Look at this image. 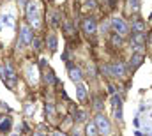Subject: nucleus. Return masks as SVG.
<instances>
[{
	"mask_svg": "<svg viewBox=\"0 0 152 136\" xmlns=\"http://www.w3.org/2000/svg\"><path fill=\"white\" fill-rule=\"evenodd\" d=\"M27 20H28V23H30V25H34V27H37V25H39V12H37V5H36L34 2L27 4Z\"/></svg>",
	"mask_w": 152,
	"mask_h": 136,
	"instance_id": "1",
	"label": "nucleus"
},
{
	"mask_svg": "<svg viewBox=\"0 0 152 136\" xmlns=\"http://www.w3.org/2000/svg\"><path fill=\"white\" fill-rule=\"evenodd\" d=\"M81 29H83L85 34H96V30H97V21H96V18H92V16L85 18L83 23H81Z\"/></svg>",
	"mask_w": 152,
	"mask_h": 136,
	"instance_id": "2",
	"label": "nucleus"
},
{
	"mask_svg": "<svg viewBox=\"0 0 152 136\" xmlns=\"http://www.w3.org/2000/svg\"><path fill=\"white\" fill-rule=\"evenodd\" d=\"M94 124H96V127L99 129V133H101V135H108V133L112 131V129H110V122H108V120H106V117H103V115H97Z\"/></svg>",
	"mask_w": 152,
	"mask_h": 136,
	"instance_id": "3",
	"label": "nucleus"
},
{
	"mask_svg": "<svg viewBox=\"0 0 152 136\" xmlns=\"http://www.w3.org/2000/svg\"><path fill=\"white\" fill-rule=\"evenodd\" d=\"M112 27L115 29V34L118 32V35L127 32V25L124 23V20H122V18H113V20H112Z\"/></svg>",
	"mask_w": 152,
	"mask_h": 136,
	"instance_id": "4",
	"label": "nucleus"
},
{
	"mask_svg": "<svg viewBox=\"0 0 152 136\" xmlns=\"http://www.w3.org/2000/svg\"><path fill=\"white\" fill-rule=\"evenodd\" d=\"M108 71H110L112 76H117V78H122L124 72H126V69H124V66H122L120 62H113V64L108 67Z\"/></svg>",
	"mask_w": 152,
	"mask_h": 136,
	"instance_id": "5",
	"label": "nucleus"
},
{
	"mask_svg": "<svg viewBox=\"0 0 152 136\" xmlns=\"http://www.w3.org/2000/svg\"><path fill=\"white\" fill-rule=\"evenodd\" d=\"M32 39H34L32 30H30L27 25H23V27H21V41H23L25 44H28V42H32Z\"/></svg>",
	"mask_w": 152,
	"mask_h": 136,
	"instance_id": "6",
	"label": "nucleus"
},
{
	"mask_svg": "<svg viewBox=\"0 0 152 136\" xmlns=\"http://www.w3.org/2000/svg\"><path fill=\"white\" fill-rule=\"evenodd\" d=\"M67 67H69V74H71V80H73V81H80V80H81V76H83V74H81V71H80V69L78 67H75V66H73V64H67Z\"/></svg>",
	"mask_w": 152,
	"mask_h": 136,
	"instance_id": "7",
	"label": "nucleus"
},
{
	"mask_svg": "<svg viewBox=\"0 0 152 136\" xmlns=\"http://www.w3.org/2000/svg\"><path fill=\"white\" fill-rule=\"evenodd\" d=\"M11 124H12L11 117H5V120H2V124H0V133H9Z\"/></svg>",
	"mask_w": 152,
	"mask_h": 136,
	"instance_id": "8",
	"label": "nucleus"
},
{
	"mask_svg": "<svg viewBox=\"0 0 152 136\" xmlns=\"http://www.w3.org/2000/svg\"><path fill=\"white\" fill-rule=\"evenodd\" d=\"M142 60H143V55H142V53H134V55L131 57V67H138V66L142 64Z\"/></svg>",
	"mask_w": 152,
	"mask_h": 136,
	"instance_id": "9",
	"label": "nucleus"
},
{
	"mask_svg": "<svg viewBox=\"0 0 152 136\" xmlns=\"http://www.w3.org/2000/svg\"><path fill=\"white\" fill-rule=\"evenodd\" d=\"M143 30H145V23L143 21H134L133 23V32L134 34H143Z\"/></svg>",
	"mask_w": 152,
	"mask_h": 136,
	"instance_id": "10",
	"label": "nucleus"
},
{
	"mask_svg": "<svg viewBox=\"0 0 152 136\" xmlns=\"http://www.w3.org/2000/svg\"><path fill=\"white\" fill-rule=\"evenodd\" d=\"M76 94H78V99L83 101V99L87 97V88H85L81 83H78V87H76Z\"/></svg>",
	"mask_w": 152,
	"mask_h": 136,
	"instance_id": "11",
	"label": "nucleus"
},
{
	"mask_svg": "<svg viewBox=\"0 0 152 136\" xmlns=\"http://www.w3.org/2000/svg\"><path fill=\"white\" fill-rule=\"evenodd\" d=\"M48 48H50V51H55L57 50V37H55V34L48 35Z\"/></svg>",
	"mask_w": 152,
	"mask_h": 136,
	"instance_id": "12",
	"label": "nucleus"
},
{
	"mask_svg": "<svg viewBox=\"0 0 152 136\" xmlns=\"http://www.w3.org/2000/svg\"><path fill=\"white\" fill-rule=\"evenodd\" d=\"M115 118L118 120V122H122V104L118 102V106L115 108Z\"/></svg>",
	"mask_w": 152,
	"mask_h": 136,
	"instance_id": "13",
	"label": "nucleus"
},
{
	"mask_svg": "<svg viewBox=\"0 0 152 136\" xmlns=\"http://www.w3.org/2000/svg\"><path fill=\"white\" fill-rule=\"evenodd\" d=\"M97 133V127H96V124H90L88 127H87V136H96Z\"/></svg>",
	"mask_w": 152,
	"mask_h": 136,
	"instance_id": "14",
	"label": "nucleus"
},
{
	"mask_svg": "<svg viewBox=\"0 0 152 136\" xmlns=\"http://www.w3.org/2000/svg\"><path fill=\"white\" fill-rule=\"evenodd\" d=\"M112 42H113L115 46H120L122 44V37L118 34H112Z\"/></svg>",
	"mask_w": 152,
	"mask_h": 136,
	"instance_id": "15",
	"label": "nucleus"
},
{
	"mask_svg": "<svg viewBox=\"0 0 152 136\" xmlns=\"http://www.w3.org/2000/svg\"><path fill=\"white\" fill-rule=\"evenodd\" d=\"M85 117H87V113H85V111H76V118H75V120L83 122V120H85Z\"/></svg>",
	"mask_w": 152,
	"mask_h": 136,
	"instance_id": "16",
	"label": "nucleus"
},
{
	"mask_svg": "<svg viewBox=\"0 0 152 136\" xmlns=\"http://www.w3.org/2000/svg\"><path fill=\"white\" fill-rule=\"evenodd\" d=\"M32 44H34V50L36 51H41V41L39 39H32Z\"/></svg>",
	"mask_w": 152,
	"mask_h": 136,
	"instance_id": "17",
	"label": "nucleus"
},
{
	"mask_svg": "<svg viewBox=\"0 0 152 136\" xmlns=\"http://www.w3.org/2000/svg\"><path fill=\"white\" fill-rule=\"evenodd\" d=\"M94 102H96V104H94V108H96V110H101V108H103V104H101V99H99V97H97Z\"/></svg>",
	"mask_w": 152,
	"mask_h": 136,
	"instance_id": "18",
	"label": "nucleus"
},
{
	"mask_svg": "<svg viewBox=\"0 0 152 136\" xmlns=\"http://www.w3.org/2000/svg\"><path fill=\"white\" fill-rule=\"evenodd\" d=\"M127 4H129L131 7H134V9H138V0H127Z\"/></svg>",
	"mask_w": 152,
	"mask_h": 136,
	"instance_id": "19",
	"label": "nucleus"
},
{
	"mask_svg": "<svg viewBox=\"0 0 152 136\" xmlns=\"http://www.w3.org/2000/svg\"><path fill=\"white\" fill-rule=\"evenodd\" d=\"M108 4H110V7H115V4H117V0H108Z\"/></svg>",
	"mask_w": 152,
	"mask_h": 136,
	"instance_id": "20",
	"label": "nucleus"
},
{
	"mask_svg": "<svg viewBox=\"0 0 152 136\" xmlns=\"http://www.w3.org/2000/svg\"><path fill=\"white\" fill-rule=\"evenodd\" d=\"M34 136H46V135H41V133H34Z\"/></svg>",
	"mask_w": 152,
	"mask_h": 136,
	"instance_id": "21",
	"label": "nucleus"
},
{
	"mask_svg": "<svg viewBox=\"0 0 152 136\" xmlns=\"http://www.w3.org/2000/svg\"><path fill=\"white\" fill-rule=\"evenodd\" d=\"M55 136H66V135H60V133H55Z\"/></svg>",
	"mask_w": 152,
	"mask_h": 136,
	"instance_id": "22",
	"label": "nucleus"
}]
</instances>
